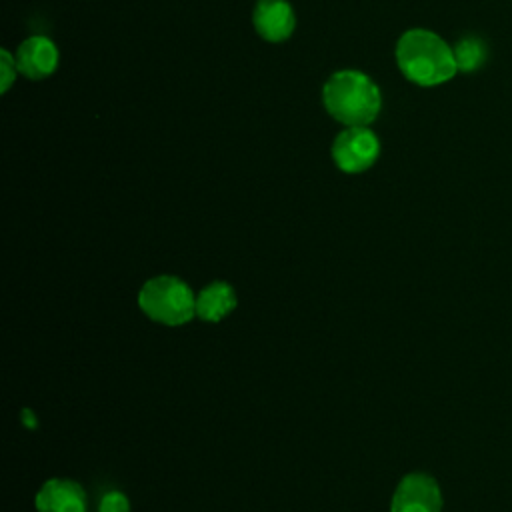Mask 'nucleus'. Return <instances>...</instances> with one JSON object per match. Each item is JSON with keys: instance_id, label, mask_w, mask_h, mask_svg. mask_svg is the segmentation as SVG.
Wrapping results in <instances>:
<instances>
[{"instance_id": "nucleus-4", "label": "nucleus", "mask_w": 512, "mask_h": 512, "mask_svg": "<svg viewBox=\"0 0 512 512\" xmlns=\"http://www.w3.org/2000/svg\"><path fill=\"white\" fill-rule=\"evenodd\" d=\"M332 160L346 174H360L380 156V140L368 126H346L332 142Z\"/></svg>"}, {"instance_id": "nucleus-7", "label": "nucleus", "mask_w": 512, "mask_h": 512, "mask_svg": "<svg viewBox=\"0 0 512 512\" xmlns=\"http://www.w3.org/2000/svg\"><path fill=\"white\" fill-rule=\"evenodd\" d=\"M60 52L46 36H30L16 50L18 72L28 80H44L58 68Z\"/></svg>"}, {"instance_id": "nucleus-8", "label": "nucleus", "mask_w": 512, "mask_h": 512, "mask_svg": "<svg viewBox=\"0 0 512 512\" xmlns=\"http://www.w3.org/2000/svg\"><path fill=\"white\" fill-rule=\"evenodd\" d=\"M36 512H86L84 488L68 478L46 480L34 498Z\"/></svg>"}, {"instance_id": "nucleus-1", "label": "nucleus", "mask_w": 512, "mask_h": 512, "mask_svg": "<svg viewBox=\"0 0 512 512\" xmlns=\"http://www.w3.org/2000/svg\"><path fill=\"white\" fill-rule=\"evenodd\" d=\"M394 56L402 76L422 88L446 84L458 72L452 46L426 28L406 30L396 42Z\"/></svg>"}, {"instance_id": "nucleus-3", "label": "nucleus", "mask_w": 512, "mask_h": 512, "mask_svg": "<svg viewBox=\"0 0 512 512\" xmlns=\"http://www.w3.org/2000/svg\"><path fill=\"white\" fill-rule=\"evenodd\" d=\"M138 306L158 324L182 326L196 316V294L182 278L160 274L140 286Z\"/></svg>"}, {"instance_id": "nucleus-11", "label": "nucleus", "mask_w": 512, "mask_h": 512, "mask_svg": "<svg viewBox=\"0 0 512 512\" xmlns=\"http://www.w3.org/2000/svg\"><path fill=\"white\" fill-rule=\"evenodd\" d=\"M98 512H130V500L120 490H110L100 498Z\"/></svg>"}, {"instance_id": "nucleus-10", "label": "nucleus", "mask_w": 512, "mask_h": 512, "mask_svg": "<svg viewBox=\"0 0 512 512\" xmlns=\"http://www.w3.org/2000/svg\"><path fill=\"white\" fill-rule=\"evenodd\" d=\"M454 58H456V66L460 72H474L478 70L488 56L486 44L482 38L474 36V34H466L462 36L454 46Z\"/></svg>"}, {"instance_id": "nucleus-6", "label": "nucleus", "mask_w": 512, "mask_h": 512, "mask_svg": "<svg viewBox=\"0 0 512 512\" xmlns=\"http://www.w3.org/2000/svg\"><path fill=\"white\" fill-rule=\"evenodd\" d=\"M252 26L266 42H284L296 28L294 8L288 0H256Z\"/></svg>"}, {"instance_id": "nucleus-9", "label": "nucleus", "mask_w": 512, "mask_h": 512, "mask_svg": "<svg viewBox=\"0 0 512 512\" xmlns=\"http://www.w3.org/2000/svg\"><path fill=\"white\" fill-rule=\"evenodd\" d=\"M236 304V290L224 280H214L196 294V316L204 322H220Z\"/></svg>"}, {"instance_id": "nucleus-5", "label": "nucleus", "mask_w": 512, "mask_h": 512, "mask_svg": "<svg viewBox=\"0 0 512 512\" xmlns=\"http://www.w3.org/2000/svg\"><path fill=\"white\" fill-rule=\"evenodd\" d=\"M442 494L438 482L424 472L406 474L390 502V512H440Z\"/></svg>"}, {"instance_id": "nucleus-12", "label": "nucleus", "mask_w": 512, "mask_h": 512, "mask_svg": "<svg viewBox=\"0 0 512 512\" xmlns=\"http://www.w3.org/2000/svg\"><path fill=\"white\" fill-rule=\"evenodd\" d=\"M2 56V62H0V68H2V92H8V88L12 86V82L16 80V72H18V64H16V56H12L6 48H2L0 52Z\"/></svg>"}, {"instance_id": "nucleus-2", "label": "nucleus", "mask_w": 512, "mask_h": 512, "mask_svg": "<svg viewBox=\"0 0 512 512\" xmlns=\"http://www.w3.org/2000/svg\"><path fill=\"white\" fill-rule=\"evenodd\" d=\"M326 112L344 126H370L382 110V94L360 70H338L322 86Z\"/></svg>"}]
</instances>
